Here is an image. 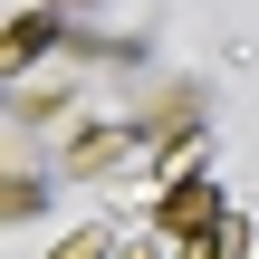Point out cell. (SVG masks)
<instances>
[{"label":"cell","instance_id":"6da1fadb","mask_svg":"<svg viewBox=\"0 0 259 259\" xmlns=\"http://www.w3.org/2000/svg\"><path fill=\"white\" fill-rule=\"evenodd\" d=\"M221 221V183L211 173H183L163 202H154V231H173V240H192V231H211Z\"/></svg>","mask_w":259,"mask_h":259},{"label":"cell","instance_id":"8992f818","mask_svg":"<svg viewBox=\"0 0 259 259\" xmlns=\"http://www.w3.org/2000/svg\"><path fill=\"white\" fill-rule=\"evenodd\" d=\"M106 250H115L106 231H77V240H58V250H48V259H106Z\"/></svg>","mask_w":259,"mask_h":259},{"label":"cell","instance_id":"5b68a950","mask_svg":"<svg viewBox=\"0 0 259 259\" xmlns=\"http://www.w3.org/2000/svg\"><path fill=\"white\" fill-rule=\"evenodd\" d=\"M38 202H48V192H38V183H29V173H10V183H0V211H10V221H29V211H38Z\"/></svg>","mask_w":259,"mask_h":259},{"label":"cell","instance_id":"52a82bcc","mask_svg":"<svg viewBox=\"0 0 259 259\" xmlns=\"http://www.w3.org/2000/svg\"><path fill=\"white\" fill-rule=\"evenodd\" d=\"M135 259H144V250H135Z\"/></svg>","mask_w":259,"mask_h":259},{"label":"cell","instance_id":"3957f363","mask_svg":"<svg viewBox=\"0 0 259 259\" xmlns=\"http://www.w3.org/2000/svg\"><path fill=\"white\" fill-rule=\"evenodd\" d=\"M125 144H135V125H96L87 144H67V173H96V163H115Z\"/></svg>","mask_w":259,"mask_h":259},{"label":"cell","instance_id":"277c9868","mask_svg":"<svg viewBox=\"0 0 259 259\" xmlns=\"http://www.w3.org/2000/svg\"><path fill=\"white\" fill-rule=\"evenodd\" d=\"M250 250V231H240V221H211V231H192V240H183V259H240Z\"/></svg>","mask_w":259,"mask_h":259},{"label":"cell","instance_id":"7a4b0ae2","mask_svg":"<svg viewBox=\"0 0 259 259\" xmlns=\"http://www.w3.org/2000/svg\"><path fill=\"white\" fill-rule=\"evenodd\" d=\"M48 48H58V19H48V10H29V19H10L0 67H29V58H48Z\"/></svg>","mask_w":259,"mask_h":259}]
</instances>
